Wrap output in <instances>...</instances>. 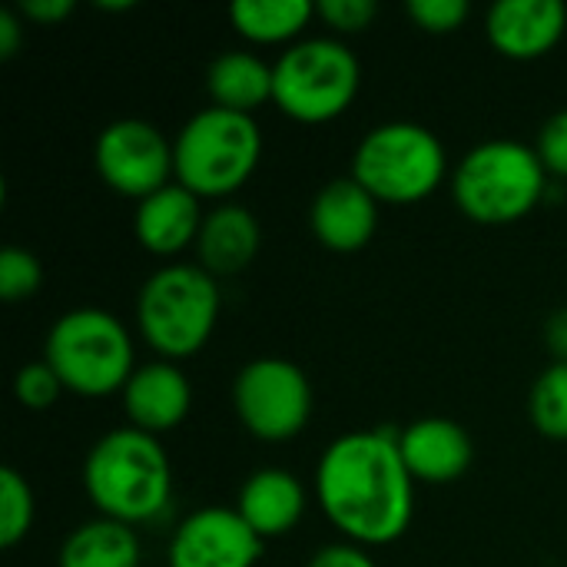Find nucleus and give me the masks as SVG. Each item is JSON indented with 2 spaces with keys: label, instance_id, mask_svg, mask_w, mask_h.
<instances>
[{
  "label": "nucleus",
  "instance_id": "f257e3e1",
  "mask_svg": "<svg viewBox=\"0 0 567 567\" xmlns=\"http://www.w3.org/2000/svg\"><path fill=\"white\" fill-rule=\"evenodd\" d=\"M392 425L339 435L316 465V495L326 518L362 548L399 542L415 515V478Z\"/></svg>",
  "mask_w": 567,
  "mask_h": 567
},
{
  "label": "nucleus",
  "instance_id": "1a4fd4ad",
  "mask_svg": "<svg viewBox=\"0 0 567 567\" xmlns=\"http://www.w3.org/2000/svg\"><path fill=\"white\" fill-rule=\"evenodd\" d=\"M233 405L246 432L262 442H289L312 419V385L306 372L279 355L252 359L233 382Z\"/></svg>",
  "mask_w": 567,
  "mask_h": 567
},
{
  "label": "nucleus",
  "instance_id": "b1692460",
  "mask_svg": "<svg viewBox=\"0 0 567 567\" xmlns=\"http://www.w3.org/2000/svg\"><path fill=\"white\" fill-rule=\"evenodd\" d=\"M43 286V266L33 252L20 246H7L0 252V299L3 302H23L37 296Z\"/></svg>",
  "mask_w": 567,
  "mask_h": 567
},
{
  "label": "nucleus",
  "instance_id": "2eb2a0df",
  "mask_svg": "<svg viewBox=\"0 0 567 567\" xmlns=\"http://www.w3.org/2000/svg\"><path fill=\"white\" fill-rule=\"evenodd\" d=\"M399 449L412 478L425 485L458 482L475 462L472 435L455 419H445V415H425L405 425Z\"/></svg>",
  "mask_w": 567,
  "mask_h": 567
},
{
  "label": "nucleus",
  "instance_id": "473e14b6",
  "mask_svg": "<svg viewBox=\"0 0 567 567\" xmlns=\"http://www.w3.org/2000/svg\"><path fill=\"white\" fill-rule=\"evenodd\" d=\"M100 10H133V0H96Z\"/></svg>",
  "mask_w": 567,
  "mask_h": 567
},
{
  "label": "nucleus",
  "instance_id": "423d86ee",
  "mask_svg": "<svg viewBox=\"0 0 567 567\" xmlns=\"http://www.w3.org/2000/svg\"><path fill=\"white\" fill-rule=\"evenodd\" d=\"M43 362L60 375L63 389L86 399L123 392V385L136 372L130 329L123 326V319L96 306L70 309L50 326Z\"/></svg>",
  "mask_w": 567,
  "mask_h": 567
},
{
  "label": "nucleus",
  "instance_id": "c85d7f7f",
  "mask_svg": "<svg viewBox=\"0 0 567 567\" xmlns=\"http://www.w3.org/2000/svg\"><path fill=\"white\" fill-rule=\"evenodd\" d=\"M306 567H379L372 561V555L355 545V542H332V545H322Z\"/></svg>",
  "mask_w": 567,
  "mask_h": 567
},
{
  "label": "nucleus",
  "instance_id": "a878e982",
  "mask_svg": "<svg viewBox=\"0 0 567 567\" xmlns=\"http://www.w3.org/2000/svg\"><path fill=\"white\" fill-rule=\"evenodd\" d=\"M472 13L468 0H409V17L429 33H452Z\"/></svg>",
  "mask_w": 567,
  "mask_h": 567
},
{
  "label": "nucleus",
  "instance_id": "4be33fe9",
  "mask_svg": "<svg viewBox=\"0 0 567 567\" xmlns=\"http://www.w3.org/2000/svg\"><path fill=\"white\" fill-rule=\"evenodd\" d=\"M532 425L555 442H567V362H551L528 395Z\"/></svg>",
  "mask_w": 567,
  "mask_h": 567
},
{
  "label": "nucleus",
  "instance_id": "7c9ffc66",
  "mask_svg": "<svg viewBox=\"0 0 567 567\" xmlns=\"http://www.w3.org/2000/svg\"><path fill=\"white\" fill-rule=\"evenodd\" d=\"M545 346L555 362H567V306L555 309L545 322Z\"/></svg>",
  "mask_w": 567,
  "mask_h": 567
},
{
  "label": "nucleus",
  "instance_id": "f03ea898",
  "mask_svg": "<svg viewBox=\"0 0 567 567\" xmlns=\"http://www.w3.org/2000/svg\"><path fill=\"white\" fill-rule=\"evenodd\" d=\"M83 488L100 518L130 528L156 522L173 502V465L163 442L133 425L113 429L83 462Z\"/></svg>",
  "mask_w": 567,
  "mask_h": 567
},
{
  "label": "nucleus",
  "instance_id": "c756f323",
  "mask_svg": "<svg viewBox=\"0 0 567 567\" xmlns=\"http://www.w3.org/2000/svg\"><path fill=\"white\" fill-rule=\"evenodd\" d=\"M70 13H73V0H23L20 3V17L33 23H60Z\"/></svg>",
  "mask_w": 567,
  "mask_h": 567
},
{
  "label": "nucleus",
  "instance_id": "412c9836",
  "mask_svg": "<svg viewBox=\"0 0 567 567\" xmlns=\"http://www.w3.org/2000/svg\"><path fill=\"white\" fill-rule=\"evenodd\" d=\"M316 17L309 0H236L229 3V23L252 43H296V37Z\"/></svg>",
  "mask_w": 567,
  "mask_h": 567
},
{
  "label": "nucleus",
  "instance_id": "39448f33",
  "mask_svg": "<svg viewBox=\"0 0 567 567\" xmlns=\"http://www.w3.org/2000/svg\"><path fill=\"white\" fill-rule=\"evenodd\" d=\"M219 282L199 262L156 269L136 296V326L143 342L166 362L196 355L219 319Z\"/></svg>",
  "mask_w": 567,
  "mask_h": 567
},
{
  "label": "nucleus",
  "instance_id": "9b49d317",
  "mask_svg": "<svg viewBox=\"0 0 567 567\" xmlns=\"http://www.w3.org/2000/svg\"><path fill=\"white\" fill-rule=\"evenodd\" d=\"M266 542L243 522L236 508H196L176 532L166 567H256Z\"/></svg>",
  "mask_w": 567,
  "mask_h": 567
},
{
  "label": "nucleus",
  "instance_id": "bb28decb",
  "mask_svg": "<svg viewBox=\"0 0 567 567\" xmlns=\"http://www.w3.org/2000/svg\"><path fill=\"white\" fill-rule=\"evenodd\" d=\"M316 13L336 33H359L379 17V3L375 0H319Z\"/></svg>",
  "mask_w": 567,
  "mask_h": 567
},
{
  "label": "nucleus",
  "instance_id": "aec40b11",
  "mask_svg": "<svg viewBox=\"0 0 567 567\" xmlns=\"http://www.w3.org/2000/svg\"><path fill=\"white\" fill-rule=\"evenodd\" d=\"M143 545L136 528L113 522V518H93L80 528H73L60 545V567H140Z\"/></svg>",
  "mask_w": 567,
  "mask_h": 567
},
{
  "label": "nucleus",
  "instance_id": "6e6552de",
  "mask_svg": "<svg viewBox=\"0 0 567 567\" xmlns=\"http://www.w3.org/2000/svg\"><path fill=\"white\" fill-rule=\"evenodd\" d=\"M449 173L442 140L412 120L372 126L352 153V179L379 203H419L432 196Z\"/></svg>",
  "mask_w": 567,
  "mask_h": 567
},
{
  "label": "nucleus",
  "instance_id": "0eeeda50",
  "mask_svg": "<svg viewBox=\"0 0 567 567\" xmlns=\"http://www.w3.org/2000/svg\"><path fill=\"white\" fill-rule=\"evenodd\" d=\"M362 83L352 47L339 37H306L289 43L272 63V103L299 123L342 116Z\"/></svg>",
  "mask_w": 567,
  "mask_h": 567
},
{
  "label": "nucleus",
  "instance_id": "7ed1b4c3",
  "mask_svg": "<svg viewBox=\"0 0 567 567\" xmlns=\"http://www.w3.org/2000/svg\"><path fill=\"white\" fill-rule=\"evenodd\" d=\"M452 193L472 223L508 226L538 209L548 193V169L538 150L522 140H485L458 159Z\"/></svg>",
  "mask_w": 567,
  "mask_h": 567
},
{
  "label": "nucleus",
  "instance_id": "a211bd4d",
  "mask_svg": "<svg viewBox=\"0 0 567 567\" xmlns=\"http://www.w3.org/2000/svg\"><path fill=\"white\" fill-rule=\"evenodd\" d=\"M259 243H262L259 219L239 203H223L213 213H206L196 239V256L209 276L216 279L236 276L256 259Z\"/></svg>",
  "mask_w": 567,
  "mask_h": 567
},
{
  "label": "nucleus",
  "instance_id": "5701e85b",
  "mask_svg": "<svg viewBox=\"0 0 567 567\" xmlns=\"http://www.w3.org/2000/svg\"><path fill=\"white\" fill-rule=\"evenodd\" d=\"M33 492L17 468H0V545H20L33 528Z\"/></svg>",
  "mask_w": 567,
  "mask_h": 567
},
{
  "label": "nucleus",
  "instance_id": "ddd939ff",
  "mask_svg": "<svg viewBox=\"0 0 567 567\" xmlns=\"http://www.w3.org/2000/svg\"><path fill=\"white\" fill-rule=\"evenodd\" d=\"M120 399H123V412L130 425L159 439L163 432H173L176 425H183V419L189 415L193 385L176 362L156 359V362L136 365Z\"/></svg>",
  "mask_w": 567,
  "mask_h": 567
},
{
  "label": "nucleus",
  "instance_id": "2f4dec72",
  "mask_svg": "<svg viewBox=\"0 0 567 567\" xmlns=\"http://www.w3.org/2000/svg\"><path fill=\"white\" fill-rule=\"evenodd\" d=\"M23 43L20 10H0V60H10Z\"/></svg>",
  "mask_w": 567,
  "mask_h": 567
},
{
  "label": "nucleus",
  "instance_id": "393cba45",
  "mask_svg": "<svg viewBox=\"0 0 567 567\" xmlns=\"http://www.w3.org/2000/svg\"><path fill=\"white\" fill-rule=\"evenodd\" d=\"M13 395H17L20 405H27L33 412H43V409L56 405V399L63 395V382H60V375L43 359L40 362H27L13 375Z\"/></svg>",
  "mask_w": 567,
  "mask_h": 567
},
{
  "label": "nucleus",
  "instance_id": "4468645a",
  "mask_svg": "<svg viewBox=\"0 0 567 567\" xmlns=\"http://www.w3.org/2000/svg\"><path fill=\"white\" fill-rule=\"evenodd\" d=\"M312 236L332 252H359L379 229V199L352 176L329 179L309 209Z\"/></svg>",
  "mask_w": 567,
  "mask_h": 567
},
{
  "label": "nucleus",
  "instance_id": "f3484780",
  "mask_svg": "<svg viewBox=\"0 0 567 567\" xmlns=\"http://www.w3.org/2000/svg\"><path fill=\"white\" fill-rule=\"evenodd\" d=\"M236 512L262 542L282 538L306 515V488L286 468H259L243 482Z\"/></svg>",
  "mask_w": 567,
  "mask_h": 567
},
{
  "label": "nucleus",
  "instance_id": "6ab92c4d",
  "mask_svg": "<svg viewBox=\"0 0 567 567\" xmlns=\"http://www.w3.org/2000/svg\"><path fill=\"white\" fill-rule=\"evenodd\" d=\"M206 90L213 106L252 116L272 100V63L249 50H223L206 70Z\"/></svg>",
  "mask_w": 567,
  "mask_h": 567
},
{
  "label": "nucleus",
  "instance_id": "f8f14e48",
  "mask_svg": "<svg viewBox=\"0 0 567 567\" xmlns=\"http://www.w3.org/2000/svg\"><path fill=\"white\" fill-rule=\"evenodd\" d=\"M488 40L512 60H538L551 53L567 30L561 0H495L485 13Z\"/></svg>",
  "mask_w": 567,
  "mask_h": 567
},
{
  "label": "nucleus",
  "instance_id": "cd10ccee",
  "mask_svg": "<svg viewBox=\"0 0 567 567\" xmlns=\"http://www.w3.org/2000/svg\"><path fill=\"white\" fill-rule=\"evenodd\" d=\"M548 176H561L567 179V110H558L555 116L545 120L538 143H535Z\"/></svg>",
  "mask_w": 567,
  "mask_h": 567
},
{
  "label": "nucleus",
  "instance_id": "dca6fc26",
  "mask_svg": "<svg viewBox=\"0 0 567 567\" xmlns=\"http://www.w3.org/2000/svg\"><path fill=\"white\" fill-rule=\"evenodd\" d=\"M203 219H206V213L199 206V196L173 179L169 186H163L153 196L136 203L133 233L146 252L179 256L186 246H196Z\"/></svg>",
  "mask_w": 567,
  "mask_h": 567
},
{
  "label": "nucleus",
  "instance_id": "20e7f679",
  "mask_svg": "<svg viewBox=\"0 0 567 567\" xmlns=\"http://www.w3.org/2000/svg\"><path fill=\"white\" fill-rule=\"evenodd\" d=\"M262 133L249 113L206 106L193 113L173 140L176 183L199 199L233 196L259 166Z\"/></svg>",
  "mask_w": 567,
  "mask_h": 567
},
{
  "label": "nucleus",
  "instance_id": "9d476101",
  "mask_svg": "<svg viewBox=\"0 0 567 567\" xmlns=\"http://www.w3.org/2000/svg\"><path fill=\"white\" fill-rule=\"evenodd\" d=\"M93 166L113 193L136 203L176 179L173 140L136 116L113 120L100 130L93 143Z\"/></svg>",
  "mask_w": 567,
  "mask_h": 567
}]
</instances>
